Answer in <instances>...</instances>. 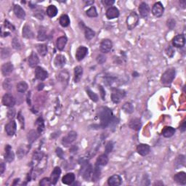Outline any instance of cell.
Returning <instances> with one entry per match:
<instances>
[{
	"instance_id": "cell-1",
	"label": "cell",
	"mask_w": 186,
	"mask_h": 186,
	"mask_svg": "<svg viewBox=\"0 0 186 186\" xmlns=\"http://www.w3.org/2000/svg\"><path fill=\"white\" fill-rule=\"evenodd\" d=\"M97 116L101 121L99 127L102 129H105L109 126L113 119L112 111L108 107L100 108L97 111Z\"/></svg>"
},
{
	"instance_id": "cell-2",
	"label": "cell",
	"mask_w": 186,
	"mask_h": 186,
	"mask_svg": "<svg viewBox=\"0 0 186 186\" xmlns=\"http://www.w3.org/2000/svg\"><path fill=\"white\" fill-rule=\"evenodd\" d=\"M176 75V70L175 68H169L166 70L165 72L163 74L161 78V82L162 84L164 85H169L171 84L173 80L175 79Z\"/></svg>"
},
{
	"instance_id": "cell-3",
	"label": "cell",
	"mask_w": 186,
	"mask_h": 186,
	"mask_svg": "<svg viewBox=\"0 0 186 186\" xmlns=\"http://www.w3.org/2000/svg\"><path fill=\"white\" fill-rule=\"evenodd\" d=\"M139 22V16L135 12H132L127 18V25L129 30H132L138 25Z\"/></svg>"
},
{
	"instance_id": "cell-4",
	"label": "cell",
	"mask_w": 186,
	"mask_h": 186,
	"mask_svg": "<svg viewBox=\"0 0 186 186\" xmlns=\"http://www.w3.org/2000/svg\"><path fill=\"white\" fill-rule=\"evenodd\" d=\"M126 95V93L123 89H113L112 94H111V100L114 103H119L121 99L124 98Z\"/></svg>"
},
{
	"instance_id": "cell-5",
	"label": "cell",
	"mask_w": 186,
	"mask_h": 186,
	"mask_svg": "<svg viewBox=\"0 0 186 186\" xmlns=\"http://www.w3.org/2000/svg\"><path fill=\"white\" fill-rule=\"evenodd\" d=\"M77 138V133L74 131H70L65 137H63L62 140V143L64 146H69L70 144L73 143Z\"/></svg>"
},
{
	"instance_id": "cell-6",
	"label": "cell",
	"mask_w": 186,
	"mask_h": 186,
	"mask_svg": "<svg viewBox=\"0 0 186 186\" xmlns=\"http://www.w3.org/2000/svg\"><path fill=\"white\" fill-rule=\"evenodd\" d=\"M164 7L161 2H158L154 4V5L153 6L152 8V13L154 16L156 17H161L164 14Z\"/></svg>"
},
{
	"instance_id": "cell-7",
	"label": "cell",
	"mask_w": 186,
	"mask_h": 186,
	"mask_svg": "<svg viewBox=\"0 0 186 186\" xmlns=\"http://www.w3.org/2000/svg\"><path fill=\"white\" fill-rule=\"evenodd\" d=\"M185 44V38L183 34H177L172 40V45L175 47L182 48Z\"/></svg>"
},
{
	"instance_id": "cell-8",
	"label": "cell",
	"mask_w": 186,
	"mask_h": 186,
	"mask_svg": "<svg viewBox=\"0 0 186 186\" xmlns=\"http://www.w3.org/2000/svg\"><path fill=\"white\" fill-rule=\"evenodd\" d=\"M82 176H83L84 179L86 180H89L90 179L92 175H93V167L92 165L89 164H83L82 166Z\"/></svg>"
},
{
	"instance_id": "cell-9",
	"label": "cell",
	"mask_w": 186,
	"mask_h": 186,
	"mask_svg": "<svg viewBox=\"0 0 186 186\" xmlns=\"http://www.w3.org/2000/svg\"><path fill=\"white\" fill-rule=\"evenodd\" d=\"M2 103L5 106L12 108L15 104V99L11 94L6 93L2 97Z\"/></svg>"
},
{
	"instance_id": "cell-10",
	"label": "cell",
	"mask_w": 186,
	"mask_h": 186,
	"mask_svg": "<svg viewBox=\"0 0 186 186\" xmlns=\"http://www.w3.org/2000/svg\"><path fill=\"white\" fill-rule=\"evenodd\" d=\"M35 76L40 81H44L48 77V73L44 68L40 67V66H38L35 69Z\"/></svg>"
},
{
	"instance_id": "cell-11",
	"label": "cell",
	"mask_w": 186,
	"mask_h": 186,
	"mask_svg": "<svg viewBox=\"0 0 186 186\" xmlns=\"http://www.w3.org/2000/svg\"><path fill=\"white\" fill-rule=\"evenodd\" d=\"M113 47V43L110 40H103L101 43V51L103 53H108Z\"/></svg>"
},
{
	"instance_id": "cell-12",
	"label": "cell",
	"mask_w": 186,
	"mask_h": 186,
	"mask_svg": "<svg viewBox=\"0 0 186 186\" xmlns=\"http://www.w3.org/2000/svg\"><path fill=\"white\" fill-rule=\"evenodd\" d=\"M16 123L15 121H10L9 122L7 123L5 126V132L7 133V135L13 136L14 135L15 132H16Z\"/></svg>"
},
{
	"instance_id": "cell-13",
	"label": "cell",
	"mask_w": 186,
	"mask_h": 186,
	"mask_svg": "<svg viewBox=\"0 0 186 186\" xmlns=\"http://www.w3.org/2000/svg\"><path fill=\"white\" fill-rule=\"evenodd\" d=\"M88 53L87 48L85 46H80L76 52V58L78 61H81L85 58Z\"/></svg>"
},
{
	"instance_id": "cell-14",
	"label": "cell",
	"mask_w": 186,
	"mask_h": 186,
	"mask_svg": "<svg viewBox=\"0 0 186 186\" xmlns=\"http://www.w3.org/2000/svg\"><path fill=\"white\" fill-rule=\"evenodd\" d=\"M5 161L10 163V162L13 161L15 158L14 153H13L11 146H9V145H7V146H5Z\"/></svg>"
},
{
	"instance_id": "cell-15",
	"label": "cell",
	"mask_w": 186,
	"mask_h": 186,
	"mask_svg": "<svg viewBox=\"0 0 186 186\" xmlns=\"http://www.w3.org/2000/svg\"><path fill=\"white\" fill-rule=\"evenodd\" d=\"M105 15H106L107 18L109 20L117 18L119 16V10L116 7H111L107 9Z\"/></svg>"
},
{
	"instance_id": "cell-16",
	"label": "cell",
	"mask_w": 186,
	"mask_h": 186,
	"mask_svg": "<svg viewBox=\"0 0 186 186\" xmlns=\"http://www.w3.org/2000/svg\"><path fill=\"white\" fill-rule=\"evenodd\" d=\"M61 175V169L58 166L55 167L53 171L51 173V182H52V185H56V183H58V179H59L60 176Z\"/></svg>"
},
{
	"instance_id": "cell-17",
	"label": "cell",
	"mask_w": 186,
	"mask_h": 186,
	"mask_svg": "<svg viewBox=\"0 0 186 186\" xmlns=\"http://www.w3.org/2000/svg\"><path fill=\"white\" fill-rule=\"evenodd\" d=\"M13 69H14V67H13V65L10 62L5 63L2 66V73L3 76H9L13 73Z\"/></svg>"
},
{
	"instance_id": "cell-18",
	"label": "cell",
	"mask_w": 186,
	"mask_h": 186,
	"mask_svg": "<svg viewBox=\"0 0 186 186\" xmlns=\"http://www.w3.org/2000/svg\"><path fill=\"white\" fill-rule=\"evenodd\" d=\"M174 180L179 185H185L186 184V173L185 172H178L174 176Z\"/></svg>"
},
{
	"instance_id": "cell-19",
	"label": "cell",
	"mask_w": 186,
	"mask_h": 186,
	"mask_svg": "<svg viewBox=\"0 0 186 186\" xmlns=\"http://www.w3.org/2000/svg\"><path fill=\"white\" fill-rule=\"evenodd\" d=\"M150 151V146L147 144H140L137 147V152H138L140 156H147L149 154Z\"/></svg>"
},
{
	"instance_id": "cell-20",
	"label": "cell",
	"mask_w": 186,
	"mask_h": 186,
	"mask_svg": "<svg viewBox=\"0 0 186 186\" xmlns=\"http://www.w3.org/2000/svg\"><path fill=\"white\" fill-rule=\"evenodd\" d=\"M139 12L141 17H147L150 13L149 6L146 2H142L139 6Z\"/></svg>"
},
{
	"instance_id": "cell-21",
	"label": "cell",
	"mask_w": 186,
	"mask_h": 186,
	"mask_svg": "<svg viewBox=\"0 0 186 186\" xmlns=\"http://www.w3.org/2000/svg\"><path fill=\"white\" fill-rule=\"evenodd\" d=\"M28 66L31 68H34L38 65L39 63H40V58H39L38 55H37L36 52H31V55L28 58Z\"/></svg>"
},
{
	"instance_id": "cell-22",
	"label": "cell",
	"mask_w": 186,
	"mask_h": 186,
	"mask_svg": "<svg viewBox=\"0 0 186 186\" xmlns=\"http://www.w3.org/2000/svg\"><path fill=\"white\" fill-rule=\"evenodd\" d=\"M108 184L111 186H119L121 184V177L118 175H113L108 178Z\"/></svg>"
},
{
	"instance_id": "cell-23",
	"label": "cell",
	"mask_w": 186,
	"mask_h": 186,
	"mask_svg": "<svg viewBox=\"0 0 186 186\" xmlns=\"http://www.w3.org/2000/svg\"><path fill=\"white\" fill-rule=\"evenodd\" d=\"M22 34L23 36L25 39H32L34 37V32H33L32 29L31 28V27L29 26L28 24H25L23 28L22 31Z\"/></svg>"
},
{
	"instance_id": "cell-24",
	"label": "cell",
	"mask_w": 186,
	"mask_h": 186,
	"mask_svg": "<svg viewBox=\"0 0 186 186\" xmlns=\"http://www.w3.org/2000/svg\"><path fill=\"white\" fill-rule=\"evenodd\" d=\"M75 180V175L74 173H67L62 178V183L65 185H70Z\"/></svg>"
},
{
	"instance_id": "cell-25",
	"label": "cell",
	"mask_w": 186,
	"mask_h": 186,
	"mask_svg": "<svg viewBox=\"0 0 186 186\" xmlns=\"http://www.w3.org/2000/svg\"><path fill=\"white\" fill-rule=\"evenodd\" d=\"M129 127L133 130L138 131L140 130L141 127H142V122L140 119H133L129 123Z\"/></svg>"
},
{
	"instance_id": "cell-26",
	"label": "cell",
	"mask_w": 186,
	"mask_h": 186,
	"mask_svg": "<svg viewBox=\"0 0 186 186\" xmlns=\"http://www.w3.org/2000/svg\"><path fill=\"white\" fill-rule=\"evenodd\" d=\"M66 63V58L62 55H58L54 60V64L57 68H63Z\"/></svg>"
},
{
	"instance_id": "cell-27",
	"label": "cell",
	"mask_w": 186,
	"mask_h": 186,
	"mask_svg": "<svg viewBox=\"0 0 186 186\" xmlns=\"http://www.w3.org/2000/svg\"><path fill=\"white\" fill-rule=\"evenodd\" d=\"M14 13L15 15H16L17 17L20 19H24L25 17V12L24 11L21 6L18 5H15L14 6Z\"/></svg>"
},
{
	"instance_id": "cell-28",
	"label": "cell",
	"mask_w": 186,
	"mask_h": 186,
	"mask_svg": "<svg viewBox=\"0 0 186 186\" xmlns=\"http://www.w3.org/2000/svg\"><path fill=\"white\" fill-rule=\"evenodd\" d=\"M67 38L66 36H60L59 38H58V40L56 41V47L58 50L62 51L65 48V47L67 44Z\"/></svg>"
},
{
	"instance_id": "cell-29",
	"label": "cell",
	"mask_w": 186,
	"mask_h": 186,
	"mask_svg": "<svg viewBox=\"0 0 186 186\" xmlns=\"http://www.w3.org/2000/svg\"><path fill=\"white\" fill-rule=\"evenodd\" d=\"M175 132V128H173V127H165L163 129V130H162L161 134L164 138H171L172 136H173Z\"/></svg>"
},
{
	"instance_id": "cell-30",
	"label": "cell",
	"mask_w": 186,
	"mask_h": 186,
	"mask_svg": "<svg viewBox=\"0 0 186 186\" xmlns=\"http://www.w3.org/2000/svg\"><path fill=\"white\" fill-rule=\"evenodd\" d=\"M82 74H83V68L81 66H76L74 68V82L75 83H78L82 79Z\"/></svg>"
},
{
	"instance_id": "cell-31",
	"label": "cell",
	"mask_w": 186,
	"mask_h": 186,
	"mask_svg": "<svg viewBox=\"0 0 186 186\" xmlns=\"http://www.w3.org/2000/svg\"><path fill=\"white\" fill-rule=\"evenodd\" d=\"M108 157L107 154H102L97 158L96 164L100 166H104L108 164Z\"/></svg>"
},
{
	"instance_id": "cell-32",
	"label": "cell",
	"mask_w": 186,
	"mask_h": 186,
	"mask_svg": "<svg viewBox=\"0 0 186 186\" xmlns=\"http://www.w3.org/2000/svg\"><path fill=\"white\" fill-rule=\"evenodd\" d=\"M101 170L100 168V166L96 164L95 168L93 170V175H92V180L93 182H97L101 177Z\"/></svg>"
},
{
	"instance_id": "cell-33",
	"label": "cell",
	"mask_w": 186,
	"mask_h": 186,
	"mask_svg": "<svg viewBox=\"0 0 186 186\" xmlns=\"http://www.w3.org/2000/svg\"><path fill=\"white\" fill-rule=\"evenodd\" d=\"M40 135V134L38 132V131L37 130H31L30 132L28 133V135H27V138H28V141L29 143H32V142H34V141L38 138Z\"/></svg>"
},
{
	"instance_id": "cell-34",
	"label": "cell",
	"mask_w": 186,
	"mask_h": 186,
	"mask_svg": "<svg viewBox=\"0 0 186 186\" xmlns=\"http://www.w3.org/2000/svg\"><path fill=\"white\" fill-rule=\"evenodd\" d=\"M28 84L25 82H20L17 85V90L20 93H24L28 89Z\"/></svg>"
},
{
	"instance_id": "cell-35",
	"label": "cell",
	"mask_w": 186,
	"mask_h": 186,
	"mask_svg": "<svg viewBox=\"0 0 186 186\" xmlns=\"http://www.w3.org/2000/svg\"><path fill=\"white\" fill-rule=\"evenodd\" d=\"M37 51L41 56H45L47 54V46L44 44H40L36 46Z\"/></svg>"
},
{
	"instance_id": "cell-36",
	"label": "cell",
	"mask_w": 186,
	"mask_h": 186,
	"mask_svg": "<svg viewBox=\"0 0 186 186\" xmlns=\"http://www.w3.org/2000/svg\"><path fill=\"white\" fill-rule=\"evenodd\" d=\"M58 14V8L55 5H50L47 9V15L49 17H53Z\"/></svg>"
},
{
	"instance_id": "cell-37",
	"label": "cell",
	"mask_w": 186,
	"mask_h": 186,
	"mask_svg": "<svg viewBox=\"0 0 186 186\" xmlns=\"http://www.w3.org/2000/svg\"><path fill=\"white\" fill-rule=\"evenodd\" d=\"M185 156L180 155L177 156V158H176L175 162V166L176 168H179V167H181V166H185Z\"/></svg>"
},
{
	"instance_id": "cell-38",
	"label": "cell",
	"mask_w": 186,
	"mask_h": 186,
	"mask_svg": "<svg viewBox=\"0 0 186 186\" xmlns=\"http://www.w3.org/2000/svg\"><path fill=\"white\" fill-rule=\"evenodd\" d=\"M60 24L63 27H67L70 24L69 17L67 15H63L60 16L59 20Z\"/></svg>"
},
{
	"instance_id": "cell-39",
	"label": "cell",
	"mask_w": 186,
	"mask_h": 186,
	"mask_svg": "<svg viewBox=\"0 0 186 186\" xmlns=\"http://www.w3.org/2000/svg\"><path fill=\"white\" fill-rule=\"evenodd\" d=\"M85 38L87 40H91L92 39H93L95 36V33L93 30H92L90 28H88V27H85Z\"/></svg>"
},
{
	"instance_id": "cell-40",
	"label": "cell",
	"mask_w": 186,
	"mask_h": 186,
	"mask_svg": "<svg viewBox=\"0 0 186 186\" xmlns=\"http://www.w3.org/2000/svg\"><path fill=\"white\" fill-rule=\"evenodd\" d=\"M122 110L125 113H128V114H131V113L134 112V106H133L132 103H126L122 105Z\"/></svg>"
},
{
	"instance_id": "cell-41",
	"label": "cell",
	"mask_w": 186,
	"mask_h": 186,
	"mask_svg": "<svg viewBox=\"0 0 186 186\" xmlns=\"http://www.w3.org/2000/svg\"><path fill=\"white\" fill-rule=\"evenodd\" d=\"M36 125L37 126V131L40 134H41L43 132V130H44V122L42 117L37 119V120L36 121Z\"/></svg>"
},
{
	"instance_id": "cell-42",
	"label": "cell",
	"mask_w": 186,
	"mask_h": 186,
	"mask_svg": "<svg viewBox=\"0 0 186 186\" xmlns=\"http://www.w3.org/2000/svg\"><path fill=\"white\" fill-rule=\"evenodd\" d=\"M39 41H45L47 39V34H46V30L44 27H41L39 30L38 32V36H37Z\"/></svg>"
},
{
	"instance_id": "cell-43",
	"label": "cell",
	"mask_w": 186,
	"mask_h": 186,
	"mask_svg": "<svg viewBox=\"0 0 186 186\" xmlns=\"http://www.w3.org/2000/svg\"><path fill=\"white\" fill-rule=\"evenodd\" d=\"M60 81L61 82H67L68 81V78H69V74L67 70H63L58 76Z\"/></svg>"
},
{
	"instance_id": "cell-44",
	"label": "cell",
	"mask_w": 186,
	"mask_h": 186,
	"mask_svg": "<svg viewBox=\"0 0 186 186\" xmlns=\"http://www.w3.org/2000/svg\"><path fill=\"white\" fill-rule=\"evenodd\" d=\"M12 46H13V47L16 50H21L23 47L20 40H19L17 38H16V37H15V38H13V41H12Z\"/></svg>"
},
{
	"instance_id": "cell-45",
	"label": "cell",
	"mask_w": 186,
	"mask_h": 186,
	"mask_svg": "<svg viewBox=\"0 0 186 186\" xmlns=\"http://www.w3.org/2000/svg\"><path fill=\"white\" fill-rule=\"evenodd\" d=\"M86 14L88 17H95L97 16V9H96L95 7H94V6H92V7L89 8V9H87V11H86Z\"/></svg>"
},
{
	"instance_id": "cell-46",
	"label": "cell",
	"mask_w": 186,
	"mask_h": 186,
	"mask_svg": "<svg viewBox=\"0 0 186 186\" xmlns=\"http://www.w3.org/2000/svg\"><path fill=\"white\" fill-rule=\"evenodd\" d=\"M86 92H87V95H89V97H90V99L93 102L98 101V96L96 95L95 93H93V92L89 88H87V89H86Z\"/></svg>"
},
{
	"instance_id": "cell-47",
	"label": "cell",
	"mask_w": 186,
	"mask_h": 186,
	"mask_svg": "<svg viewBox=\"0 0 186 186\" xmlns=\"http://www.w3.org/2000/svg\"><path fill=\"white\" fill-rule=\"evenodd\" d=\"M52 185V182H51V179L49 177H44L43 178L40 182V185L41 186H49Z\"/></svg>"
},
{
	"instance_id": "cell-48",
	"label": "cell",
	"mask_w": 186,
	"mask_h": 186,
	"mask_svg": "<svg viewBox=\"0 0 186 186\" xmlns=\"http://www.w3.org/2000/svg\"><path fill=\"white\" fill-rule=\"evenodd\" d=\"M2 86H3V88L5 89V90H9V89H10L12 87H13V85H12L10 79H5L3 82Z\"/></svg>"
},
{
	"instance_id": "cell-49",
	"label": "cell",
	"mask_w": 186,
	"mask_h": 186,
	"mask_svg": "<svg viewBox=\"0 0 186 186\" xmlns=\"http://www.w3.org/2000/svg\"><path fill=\"white\" fill-rule=\"evenodd\" d=\"M113 149V142L111 141H109V142H107L106 146H105V154H109L112 151Z\"/></svg>"
},
{
	"instance_id": "cell-50",
	"label": "cell",
	"mask_w": 186,
	"mask_h": 186,
	"mask_svg": "<svg viewBox=\"0 0 186 186\" xmlns=\"http://www.w3.org/2000/svg\"><path fill=\"white\" fill-rule=\"evenodd\" d=\"M97 62L99 64H103L106 61V57H105L104 55H99L97 57Z\"/></svg>"
},
{
	"instance_id": "cell-51",
	"label": "cell",
	"mask_w": 186,
	"mask_h": 186,
	"mask_svg": "<svg viewBox=\"0 0 186 186\" xmlns=\"http://www.w3.org/2000/svg\"><path fill=\"white\" fill-rule=\"evenodd\" d=\"M166 55H167L169 57H170V58H172L174 55H175V50H174V49L172 48V47H171V46L168 47L167 49H166Z\"/></svg>"
},
{
	"instance_id": "cell-52",
	"label": "cell",
	"mask_w": 186,
	"mask_h": 186,
	"mask_svg": "<svg viewBox=\"0 0 186 186\" xmlns=\"http://www.w3.org/2000/svg\"><path fill=\"white\" fill-rule=\"evenodd\" d=\"M166 24H167V26L169 27L170 29H172V28H174V27L175 26L176 21L174 20V19L170 18L167 21V22H166Z\"/></svg>"
},
{
	"instance_id": "cell-53",
	"label": "cell",
	"mask_w": 186,
	"mask_h": 186,
	"mask_svg": "<svg viewBox=\"0 0 186 186\" xmlns=\"http://www.w3.org/2000/svg\"><path fill=\"white\" fill-rule=\"evenodd\" d=\"M17 119L20 121V124L22 129H24V118H23V116L22 115V113H21V111H20L18 113V114H17Z\"/></svg>"
},
{
	"instance_id": "cell-54",
	"label": "cell",
	"mask_w": 186,
	"mask_h": 186,
	"mask_svg": "<svg viewBox=\"0 0 186 186\" xmlns=\"http://www.w3.org/2000/svg\"><path fill=\"white\" fill-rule=\"evenodd\" d=\"M17 156H19V158H20L23 157V156L25 155V149H24V148H23V147H20V148H19L17 150Z\"/></svg>"
},
{
	"instance_id": "cell-55",
	"label": "cell",
	"mask_w": 186,
	"mask_h": 186,
	"mask_svg": "<svg viewBox=\"0 0 186 186\" xmlns=\"http://www.w3.org/2000/svg\"><path fill=\"white\" fill-rule=\"evenodd\" d=\"M101 2L105 7H108V6H112L115 2L113 0H103Z\"/></svg>"
},
{
	"instance_id": "cell-56",
	"label": "cell",
	"mask_w": 186,
	"mask_h": 186,
	"mask_svg": "<svg viewBox=\"0 0 186 186\" xmlns=\"http://www.w3.org/2000/svg\"><path fill=\"white\" fill-rule=\"evenodd\" d=\"M5 28H9V30H11V31H15V27H14V25H12L8 21H7L6 20L5 21Z\"/></svg>"
},
{
	"instance_id": "cell-57",
	"label": "cell",
	"mask_w": 186,
	"mask_h": 186,
	"mask_svg": "<svg viewBox=\"0 0 186 186\" xmlns=\"http://www.w3.org/2000/svg\"><path fill=\"white\" fill-rule=\"evenodd\" d=\"M9 50H6V49H2V52H1V56L2 59H5V58H7V57L9 56Z\"/></svg>"
},
{
	"instance_id": "cell-58",
	"label": "cell",
	"mask_w": 186,
	"mask_h": 186,
	"mask_svg": "<svg viewBox=\"0 0 186 186\" xmlns=\"http://www.w3.org/2000/svg\"><path fill=\"white\" fill-rule=\"evenodd\" d=\"M15 116V111L14 109H10L7 112V117L9 119H13Z\"/></svg>"
},
{
	"instance_id": "cell-59",
	"label": "cell",
	"mask_w": 186,
	"mask_h": 186,
	"mask_svg": "<svg viewBox=\"0 0 186 186\" xmlns=\"http://www.w3.org/2000/svg\"><path fill=\"white\" fill-rule=\"evenodd\" d=\"M56 154L58 155V157H60V158H63V157H64V153L60 148H57V149H56Z\"/></svg>"
},
{
	"instance_id": "cell-60",
	"label": "cell",
	"mask_w": 186,
	"mask_h": 186,
	"mask_svg": "<svg viewBox=\"0 0 186 186\" xmlns=\"http://www.w3.org/2000/svg\"><path fill=\"white\" fill-rule=\"evenodd\" d=\"M99 89H100V92H101V96L102 99H103V101H104L105 97V89H103V87H102V86H99Z\"/></svg>"
},
{
	"instance_id": "cell-61",
	"label": "cell",
	"mask_w": 186,
	"mask_h": 186,
	"mask_svg": "<svg viewBox=\"0 0 186 186\" xmlns=\"http://www.w3.org/2000/svg\"><path fill=\"white\" fill-rule=\"evenodd\" d=\"M5 168H6V166H5V163L2 162L1 164H0V174H1V175H2V174L4 173V172H5Z\"/></svg>"
},
{
	"instance_id": "cell-62",
	"label": "cell",
	"mask_w": 186,
	"mask_h": 186,
	"mask_svg": "<svg viewBox=\"0 0 186 186\" xmlns=\"http://www.w3.org/2000/svg\"><path fill=\"white\" fill-rule=\"evenodd\" d=\"M186 122H185V121H184L183 122V124H181V126H180V131L182 132H184L185 131V130H186Z\"/></svg>"
},
{
	"instance_id": "cell-63",
	"label": "cell",
	"mask_w": 186,
	"mask_h": 186,
	"mask_svg": "<svg viewBox=\"0 0 186 186\" xmlns=\"http://www.w3.org/2000/svg\"><path fill=\"white\" fill-rule=\"evenodd\" d=\"M154 185H164V183H161V182H158V183H157V182H156V183H154Z\"/></svg>"
},
{
	"instance_id": "cell-64",
	"label": "cell",
	"mask_w": 186,
	"mask_h": 186,
	"mask_svg": "<svg viewBox=\"0 0 186 186\" xmlns=\"http://www.w3.org/2000/svg\"><path fill=\"white\" fill-rule=\"evenodd\" d=\"M134 75H136L135 76H139V74L138 73H136V72H135V73H133V76Z\"/></svg>"
}]
</instances>
